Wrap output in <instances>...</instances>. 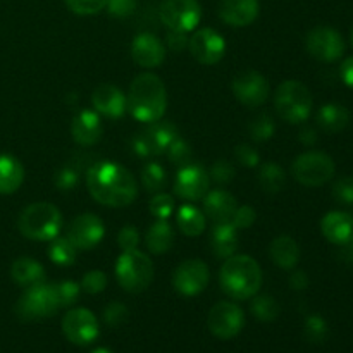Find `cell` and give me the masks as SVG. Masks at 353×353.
Returning <instances> with one entry per match:
<instances>
[{"mask_svg":"<svg viewBox=\"0 0 353 353\" xmlns=\"http://www.w3.org/2000/svg\"><path fill=\"white\" fill-rule=\"evenodd\" d=\"M88 192L100 205L128 207L138 196V185L126 168L114 162H99L92 165L86 174Z\"/></svg>","mask_w":353,"mask_h":353,"instance_id":"cell-1","label":"cell"},{"mask_svg":"<svg viewBox=\"0 0 353 353\" xmlns=\"http://www.w3.org/2000/svg\"><path fill=\"white\" fill-rule=\"evenodd\" d=\"M126 105L131 116L140 123L152 124L161 121L168 107V93L162 79L152 72L137 76L130 85Z\"/></svg>","mask_w":353,"mask_h":353,"instance_id":"cell-2","label":"cell"},{"mask_svg":"<svg viewBox=\"0 0 353 353\" xmlns=\"http://www.w3.org/2000/svg\"><path fill=\"white\" fill-rule=\"evenodd\" d=\"M223 292L233 300H248L262 286L261 265L250 255H231L224 261L219 272Z\"/></svg>","mask_w":353,"mask_h":353,"instance_id":"cell-3","label":"cell"},{"mask_svg":"<svg viewBox=\"0 0 353 353\" xmlns=\"http://www.w3.org/2000/svg\"><path fill=\"white\" fill-rule=\"evenodd\" d=\"M61 210L48 202H37L28 205L17 219L21 234L34 241H52L62 230Z\"/></svg>","mask_w":353,"mask_h":353,"instance_id":"cell-4","label":"cell"},{"mask_svg":"<svg viewBox=\"0 0 353 353\" xmlns=\"http://www.w3.org/2000/svg\"><path fill=\"white\" fill-rule=\"evenodd\" d=\"M314 99L310 90L296 79H286L276 88L274 107L278 116L290 124L307 121L312 112Z\"/></svg>","mask_w":353,"mask_h":353,"instance_id":"cell-5","label":"cell"},{"mask_svg":"<svg viewBox=\"0 0 353 353\" xmlns=\"http://www.w3.org/2000/svg\"><path fill=\"white\" fill-rule=\"evenodd\" d=\"M116 278L124 292L140 293L147 290L154 279V264L148 255L138 248L123 252L116 262Z\"/></svg>","mask_w":353,"mask_h":353,"instance_id":"cell-6","label":"cell"},{"mask_svg":"<svg viewBox=\"0 0 353 353\" xmlns=\"http://www.w3.org/2000/svg\"><path fill=\"white\" fill-rule=\"evenodd\" d=\"M61 309L54 285L38 283L24 288V293L16 303V314L21 321H38L57 314Z\"/></svg>","mask_w":353,"mask_h":353,"instance_id":"cell-7","label":"cell"},{"mask_svg":"<svg viewBox=\"0 0 353 353\" xmlns=\"http://www.w3.org/2000/svg\"><path fill=\"white\" fill-rule=\"evenodd\" d=\"M334 161L324 152H305L292 164V174L303 186H323L334 176Z\"/></svg>","mask_w":353,"mask_h":353,"instance_id":"cell-8","label":"cell"},{"mask_svg":"<svg viewBox=\"0 0 353 353\" xmlns=\"http://www.w3.org/2000/svg\"><path fill=\"white\" fill-rule=\"evenodd\" d=\"M161 19L169 30L188 33L202 21V6L199 0H164L161 6Z\"/></svg>","mask_w":353,"mask_h":353,"instance_id":"cell-9","label":"cell"},{"mask_svg":"<svg viewBox=\"0 0 353 353\" xmlns=\"http://www.w3.org/2000/svg\"><path fill=\"white\" fill-rule=\"evenodd\" d=\"M178 138V128L169 121L152 123L141 134L133 140V150L140 157H157L164 154L171 141Z\"/></svg>","mask_w":353,"mask_h":353,"instance_id":"cell-10","label":"cell"},{"mask_svg":"<svg viewBox=\"0 0 353 353\" xmlns=\"http://www.w3.org/2000/svg\"><path fill=\"white\" fill-rule=\"evenodd\" d=\"M307 52L321 62H334L345 54V40L340 31L330 26H317L309 31Z\"/></svg>","mask_w":353,"mask_h":353,"instance_id":"cell-11","label":"cell"},{"mask_svg":"<svg viewBox=\"0 0 353 353\" xmlns=\"http://www.w3.org/2000/svg\"><path fill=\"white\" fill-rule=\"evenodd\" d=\"M62 333L71 343L85 347L99 338V321L88 309H72L62 319Z\"/></svg>","mask_w":353,"mask_h":353,"instance_id":"cell-12","label":"cell"},{"mask_svg":"<svg viewBox=\"0 0 353 353\" xmlns=\"http://www.w3.org/2000/svg\"><path fill=\"white\" fill-rule=\"evenodd\" d=\"M207 324H209L210 333L216 338L231 340L243 330V310L233 302H219L210 309Z\"/></svg>","mask_w":353,"mask_h":353,"instance_id":"cell-13","label":"cell"},{"mask_svg":"<svg viewBox=\"0 0 353 353\" xmlns=\"http://www.w3.org/2000/svg\"><path fill=\"white\" fill-rule=\"evenodd\" d=\"M209 268L199 259H188L176 268L172 274V286L183 296H195L209 285Z\"/></svg>","mask_w":353,"mask_h":353,"instance_id":"cell-14","label":"cell"},{"mask_svg":"<svg viewBox=\"0 0 353 353\" xmlns=\"http://www.w3.org/2000/svg\"><path fill=\"white\" fill-rule=\"evenodd\" d=\"M233 88L234 97L238 99V102L243 103L245 107H255L264 105L265 100L269 99V93H271V86L269 81L257 71H243L233 79Z\"/></svg>","mask_w":353,"mask_h":353,"instance_id":"cell-15","label":"cell"},{"mask_svg":"<svg viewBox=\"0 0 353 353\" xmlns=\"http://www.w3.org/2000/svg\"><path fill=\"white\" fill-rule=\"evenodd\" d=\"M210 186L209 172L199 164H188L179 168L174 181V193L186 202H199L207 195Z\"/></svg>","mask_w":353,"mask_h":353,"instance_id":"cell-16","label":"cell"},{"mask_svg":"<svg viewBox=\"0 0 353 353\" xmlns=\"http://www.w3.org/2000/svg\"><path fill=\"white\" fill-rule=\"evenodd\" d=\"M188 48L196 62L203 65H214L226 54V41L212 28H202L190 38Z\"/></svg>","mask_w":353,"mask_h":353,"instance_id":"cell-17","label":"cell"},{"mask_svg":"<svg viewBox=\"0 0 353 353\" xmlns=\"http://www.w3.org/2000/svg\"><path fill=\"white\" fill-rule=\"evenodd\" d=\"M105 228L102 219L95 214H81L74 217L68 228V240L76 250H92L102 241Z\"/></svg>","mask_w":353,"mask_h":353,"instance_id":"cell-18","label":"cell"},{"mask_svg":"<svg viewBox=\"0 0 353 353\" xmlns=\"http://www.w3.org/2000/svg\"><path fill=\"white\" fill-rule=\"evenodd\" d=\"M131 57L140 68L154 69L164 62L165 48L155 34L140 33L131 43Z\"/></svg>","mask_w":353,"mask_h":353,"instance_id":"cell-19","label":"cell"},{"mask_svg":"<svg viewBox=\"0 0 353 353\" xmlns=\"http://www.w3.org/2000/svg\"><path fill=\"white\" fill-rule=\"evenodd\" d=\"M92 103L97 114L109 117V119H119L126 114V95L114 85H99L92 93Z\"/></svg>","mask_w":353,"mask_h":353,"instance_id":"cell-20","label":"cell"},{"mask_svg":"<svg viewBox=\"0 0 353 353\" xmlns=\"http://www.w3.org/2000/svg\"><path fill=\"white\" fill-rule=\"evenodd\" d=\"M259 0H221L219 17L233 28H243L259 17Z\"/></svg>","mask_w":353,"mask_h":353,"instance_id":"cell-21","label":"cell"},{"mask_svg":"<svg viewBox=\"0 0 353 353\" xmlns=\"http://www.w3.org/2000/svg\"><path fill=\"white\" fill-rule=\"evenodd\" d=\"M321 231L330 243L345 247L353 241V216L341 210L327 212L321 221Z\"/></svg>","mask_w":353,"mask_h":353,"instance_id":"cell-22","label":"cell"},{"mask_svg":"<svg viewBox=\"0 0 353 353\" xmlns=\"http://www.w3.org/2000/svg\"><path fill=\"white\" fill-rule=\"evenodd\" d=\"M103 126L100 116L93 110H81L78 116H74L71 124L72 140L81 147H92L99 143L102 138Z\"/></svg>","mask_w":353,"mask_h":353,"instance_id":"cell-23","label":"cell"},{"mask_svg":"<svg viewBox=\"0 0 353 353\" xmlns=\"http://www.w3.org/2000/svg\"><path fill=\"white\" fill-rule=\"evenodd\" d=\"M236 199L226 190H212L203 196V210L214 224L231 223L236 212Z\"/></svg>","mask_w":353,"mask_h":353,"instance_id":"cell-24","label":"cell"},{"mask_svg":"<svg viewBox=\"0 0 353 353\" xmlns=\"http://www.w3.org/2000/svg\"><path fill=\"white\" fill-rule=\"evenodd\" d=\"M210 247L216 257L224 259L234 255L238 248V230L231 223L214 224L210 233Z\"/></svg>","mask_w":353,"mask_h":353,"instance_id":"cell-25","label":"cell"},{"mask_svg":"<svg viewBox=\"0 0 353 353\" xmlns=\"http://www.w3.org/2000/svg\"><path fill=\"white\" fill-rule=\"evenodd\" d=\"M23 181V164L9 154L0 155V195H10V193L17 192Z\"/></svg>","mask_w":353,"mask_h":353,"instance_id":"cell-26","label":"cell"},{"mask_svg":"<svg viewBox=\"0 0 353 353\" xmlns=\"http://www.w3.org/2000/svg\"><path fill=\"white\" fill-rule=\"evenodd\" d=\"M10 278L23 288L45 281V269L40 262L31 257H19L10 265Z\"/></svg>","mask_w":353,"mask_h":353,"instance_id":"cell-27","label":"cell"},{"mask_svg":"<svg viewBox=\"0 0 353 353\" xmlns=\"http://www.w3.org/2000/svg\"><path fill=\"white\" fill-rule=\"evenodd\" d=\"M317 124L326 133H340L350 124V112L341 103H324L317 110Z\"/></svg>","mask_w":353,"mask_h":353,"instance_id":"cell-28","label":"cell"},{"mask_svg":"<svg viewBox=\"0 0 353 353\" xmlns=\"http://www.w3.org/2000/svg\"><path fill=\"white\" fill-rule=\"evenodd\" d=\"M272 262L281 269H293L299 264L300 248L292 236H278L269 248Z\"/></svg>","mask_w":353,"mask_h":353,"instance_id":"cell-29","label":"cell"},{"mask_svg":"<svg viewBox=\"0 0 353 353\" xmlns=\"http://www.w3.org/2000/svg\"><path fill=\"white\" fill-rule=\"evenodd\" d=\"M172 241H174V231L168 219H157L145 234V245L155 255L165 254L172 247Z\"/></svg>","mask_w":353,"mask_h":353,"instance_id":"cell-30","label":"cell"},{"mask_svg":"<svg viewBox=\"0 0 353 353\" xmlns=\"http://www.w3.org/2000/svg\"><path fill=\"white\" fill-rule=\"evenodd\" d=\"M176 223L178 230L186 236H200L205 230V214L192 203H185L178 209Z\"/></svg>","mask_w":353,"mask_h":353,"instance_id":"cell-31","label":"cell"},{"mask_svg":"<svg viewBox=\"0 0 353 353\" xmlns=\"http://www.w3.org/2000/svg\"><path fill=\"white\" fill-rule=\"evenodd\" d=\"M259 185L264 190L265 193H279L285 188L286 183V174L283 171V168L276 162H265L259 168Z\"/></svg>","mask_w":353,"mask_h":353,"instance_id":"cell-32","label":"cell"},{"mask_svg":"<svg viewBox=\"0 0 353 353\" xmlns=\"http://www.w3.org/2000/svg\"><path fill=\"white\" fill-rule=\"evenodd\" d=\"M47 254L54 264L72 265L76 261V254H78V250H76L74 245L68 240V236L65 238L57 236L50 241Z\"/></svg>","mask_w":353,"mask_h":353,"instance_id":"cell-33","label":"cell"},{"mask_svg":"<svg viewBox=\"0 0 353 353\" xmlns=\"http://www.w3.org/2000/svg\"><path fill=\"white\" fill-rule=\"evenodd\" d=\"M141 183L143 188L148 193H159L165 188L168 185V176H165L164 168L157 162H148L143 169H141Z\"/></svg>","mask_w":353,"mask_h":353,"instance_id":"cell-34","label":"cell"},{"mask_svg":"<svg viewBox=\"0 0 353 353\" xmlns=\"http://www.w3.org/2000/svg\"><path fill=\"white\" fill-rule=\"evenodd\" d=\"M252 314L255 316V319L262 321V323H271L276 317L279 316V303L276 302L272 296L269 295H255L252 296Z\"/></svg>","mask_w":353,"mask_h":353,"instance_id":"cell-35","label":"cell"},{"mask_svg":"<svg viewBox=\"0 0 353 353\" xmlns=\"http://www.w3.org/2000/svg\"><path fill=\"white\" fill-rule=\"evenodd\" d=\"M276 124L272 121L271 116L268 114H261V116L255 117L254 121L248 126V133L254 141H268L269 138L274 137Z\"/></svg>","mask_w":353,"mask_h":353,"instance_id":"cell-36","label":"cell"},{"mask_svg":"<svg viewBox=\"0 0 353 353\" xmlns=\"http://www.w3.org/2000/svg\"><path fill=\"white\" fill-rule=\"evenodd\" d=\"M165 152H168L169 161H171L176 168H185V165L192 164L193 161L192 147L179 137L171 141V145H169Z\"/></svg>","mask_w":353,"mask_h":353,"instance_id":"cell-37","label":"cell"},{"mask_svg":"<svg viewBox=\"0 0 353 353\" xmlns=\"http://www.w3.org/2000/svg\"><path fill=\"white\" fill-rule=\"evenodd\" d=\"M148 209H150V214L154 217H157V219H169V217L174 214V199H172V195H168V193L164 192H159L155 193L154 199L150 200V205H148Z\"/></svg>","mask_w":353,"mask_h":353,"instance_id":"cell-38","label":"cell"},{"mask_svg":"<svg viewBox=\"0 0 353 353\" xmlns=\"http://www.w3.org/2000/svg\"><path fill=\"white\" fill-rule=\"evenodd\" d=\"M55 286V292H57V299H59V305L61 307H71L78 302L79 299V290L81 286L78 283L71 281V279H65V281L57 283Z\"/></svg>","mask_w":353,"mask_h":353,"instance_id":"cell-39","label":"cell"},{"mask_svg":"<svg viewBox=\"0 0 353 353\" xmlns=\"http://www.w3.org/2000/svg\"><path fill=\"white\" fill-rule=\"evenodd\" d=\"M64 2L78 16H93L107 6V0H64Z\"/></svg>","mask_w":353,"mask_h":353,"instance_id":"cell-40","label":"cell"},{"mask_svg":"<svg viewBox=\"0 0 353 353\" xmlns=\"http://www.w3.org/2000/svg\"><path fill=\"white\" fill-rule=\"evenodd\" d=\"M327 324L321 316H310L305 323V336L312 343H323L327 336Z\"/></svg>","mask_w":353,"mask_h":353,"instance_id":"cell-41","label":"cell"},{"mask_svg":"<svg viewBox=\"0 0 353 353\" xmlns=\"http://www.w3.org/2000/svg\"><path fill=\"white\" fill-rule=\"evenodd\" d=\"M107 286V276L105 272L95 269V271H88L81 279V290L90 293V295H97V293L103 292Z\"/></svg>","mask_w":353,"mask_h":353,"instance_id":"cell-42","label":"cell"},{"mask_svg":"<svg viewBox=\"0 0 353 353\" xmlns=\"http://www.w3.org/2000/svg\"><path fill=\"white\" fill-rule=\"evenodd\" d=\"M128 316H130V312H128L126 305L121 302L109 303V305L105 307V310H103V321L112 327H117L121 326V324L126 323Z\"/></svg>","mask_w":353,"mask_h":353,"instance_id":"cell-43","label":"cell"},{"mask_svg":"<svg viewBox=\"0 0 353 353\" xmlns=\"http://www.w3.org/2000/svg\"><path fill=\"white\" fill-rule=\"evenodd\" d=\"M234 174H236V171H234V168L230 164V162L217 161L216 164L210 168L209 178L212 179V181L219 183V185H228V183L233 181Z\"/></svg>","mask_w":353,"mask_h":353,"instance_id":"cell-44","label":"cell"},{"mask_svg":"<svg viewBox=\"0 0 353 353\" xmlns=\"http://www.w3.org/2000/svg\"><path fill=\"white\" fill-rule=\"evenodd\" d=\"M333 196L343 205H353V178H340L333 186Z\"/></svg>","mask_w":353,"mask_h":353,"instance_id":"cell-45","label":"cell"},{"mask_svg":"<svg viewBox=\"0 0 353 353\" xmlns=\"http://www.w3.org/2000/svg\"><path fill=\"white\" fill-rule=\"evenodd\" d=\"M79 183V174L76 169L72 168H62L61 171L55 176V186H57L61 192H71L78 186Z\"/></svg>","mask_w":353,"mask_h":353,"instance_id":"cell-46","label":"cell"},{"mask_svg":"<svg viewBox=\"0 0 353 353\" xmlns=\"http://www.w3.org/2000/svg\"><path fill=\"white\" fill-rule=\"evenodd\" d=\"M257 219V212L254 210V207L250 205H241L238 207L236 212H234L233 219H231V224H233L236 230H247Z\"/></svg>","mask_w":353,"mask_h":353,"instance_id":"cell-47","label":"cell"},{"mask_svg":"<svg viewBox=\"0 0 353 353\" xmlns=\"http://www.w3.org/2000/svg\"><path fill=\"white\" fill-rule=\"evenodd\" d=\"M234 157L245 168H257L259 162H261V155L250 145H238L234 148Z\"/></svg>","mask_w":353,"mask_h":353,"instance_id":"cell-48","label":"cell"},{"mask_svg":"<svg viewBox=\"0 0 353 353\" xmlns=\"http://www.w3.org/2000/svg\"><path fill=\"white\" fill-rule=\"evenodd\" d=\"M138 0H107V10L114 17H128L137 9Z\"/></svg>","mask_w":353,"mask_h":353,"instance_id":"cell-49","label":"cell"},{"mask_svg":"<svg viewBox=\"0 0 353 353\" xmlns=\"http://www.w3.org/2000/svg\"><path fill=\"white\" fill-rule=\"evenodd\" d=\"M117 243L123 248L124 252L134 250L138 248V243H140V233L134 226H124L123 230L117 234Z\"/></svg>","mask_w":353,"mask_h":353,"instance_id":"cell-50","label":"cell"},{"mask_svg":"<svg viewBox=\"0 0 353 353\" xmlns=\"http://www.w3.org/2000/svg\"><path fill=\"white\" fill-rule=\"evenodd\" d=\"M188 37L186 33H181V31H172L169 30L168 33V47L171 48L172 52H183L186 47H188Z\"/></svg>","mask_w":353,"mask_h":353,"instance_id":"cell-51","label":"cell"},{"mask_svg":"<svg viewBox=\"0 0 353 353\" xmlns=\"http://www.w3.org/2000/svg\"><path fill=\"white\" fill-rule=\"evenodd\" d=\"M340 74H341V79H343L345 85H347L348 88L353 90V57L345 59L343 64H341V68H340Z\"/></svg>","mask_w":353,"mask_h":353,"instance_id":"cell-52","label":"cell"},{"mask_svg":"<svg viewBox=\"0 0 353 353\" xmlns=\"http://www.w3.org/2000/svg\"><path fill=\"white\" fill-rule=\"evenodd\" d=\"M290 286L293 290H305L309 286V276L303 271H295L290 276Z\"/></svg>","mask_w":353,"mask_h":353,"instance_id":"cell-53","label":"cell"},{"mask_svg":"<svg viewBox=\"0 0 353 353\" xmlns=\"http://www.w3.org/2000/svg\"><path fill=\"white\" fill-rule=\"evenodd\" d=\"M300 141H302L303 145H307V147L314 145L317 141L316 131H314L312 128H305V130H302V133H300Z\"/></svg>","mask_w":353,"mask_h":353,"instance_id":"cell-54","label":"cell"},{"mask_svg":"<svg viewBox=\"0 0 353 353\" xmlns=\"http://www.w3.org/2000/svg\"><path fill=\"white\" fill-rule=\"evenodd\" d=\"M341 257H343L347 262H350V264H353V241H350L348 245H345L343 252H341Z\"/></svg>","mask_w":353,"mask_h":353,"instance_id":"cell-55","label":"cell"},{"mask_svg":"<svg viewBox=\"0 0 353 353\" xmlns=\"http://www.w3.org/2000/svg\"><path fill=\"white\" fill-rule=\"evenodd\" d=\"M92 353H112V352L107 350V348H97V350H93Z\"/></svg>","mask_w":353,"mask_h":353,"instance_id":"cell-56","label":"cell"},{"mask_svg":"<svg viewBox=\"0 0 353 353\" xmlns=\"http://www.w3.org/2000/svg\"><path fill=\"white\" fill-rule=\"evenodd\" d=\"M352 43H353V28H352Z\"/></svg>","mask_w":353,"mask_h":353,"instance_id":"cell-57","label":"cell"}]
</instances>
